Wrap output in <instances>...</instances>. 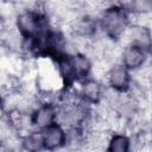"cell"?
Masks as SVG:
<instances>
[{"label":"cell","instance_id":"obj_6","mask_svg":"<svg viewBox=\"0 0 152 152\" xmlns=\"http://www.w3.org/2000/svg\"><path fill=\"white\" fill-rule=\"evenodd\" d=\"M43 135L45 151L53 152L64 147L68 142V132L63 125L55 122L53 125L40 131Z\"/></svg>","mask_w":152,"mask_h":152},{"label":"cell","instance_id":"obj_8","mask_svg":"<svg viewBox=\"0 0 152 152\" xmlns=\"http://www.w3.org/2000/svg\"><path fill=\"white\" fill-rule=\"evenodd\" d=\"M132 139L126 133L116 132L109 135L107 139L106 152H131L132 151Z\"/></svg>","mask_w":152,"mask_h":152},{"label":"cell","instance_id":"obj_1","mask_svg":"<svg viewBox=\"0 0 152 152\" xmlns=\"http://www.w3.org/2000/svg\"><path fill=\"white\" fill-rule=\"evenodd\" d=\"M129 25V14L122 5H109L101 11L97 26L103 34L112 39L119 40L126 32Z\"/></svg>","mask_w":152,"mask_h":152},{"label":"cell","instance_id":"obj_5","mask_svg":"<svg viewBox=\"0 0 152 152\" xmlns=\"http://www.w3.org/2000/svg\"><path fill=\"white\" fill-rule=\"evenodd\" d=\"M148 51L138 44L128 43L121 52V63L128 71H139L147 61Z\"/></svg>","mask_w":152,"mask_h":152},{"label":"cell","instance_id":"obj_10","mask_svg":"<svg viewBox=\"0 0 152 152\" xmlns=\"http://www.w3.org/2000/svg\"><path fill=\"white\" fill-rule=\"evenodd\" d=\"M7 114V107H6V100L5 97L0 94V120H2L5 118V115Z\"/></svg>","mask_w":152,"mask_h":152},{"label":"cell","instance_id":"obj_4","mask_svg":"<svg viewBox=\"0 0 152 152\" xmlns=\"http://www.w3.org/2000/svg\"><path fill=\"white\" fill-rule=\"evenodd\" d=\"M107 84L118 94H125L132 88V74L122 64H114L107 71Z\"/></svg>","mask_w":152,"mask_h":152},{"label":"cell","instance_id":"obj_3","mask_svg":"<svg viewBox=\"0 0 152 152\" xmlns=\"http://www.w3.org/2000/svg\"><path fill=\"white\" fill-rule=\"evenodd\" d=\"M28 115L30 125L38 131H43L46 127L57 122L58 108L52 102L44 101L43 103L38 104L34 109H32Z\"/></svg>","mask_w":152,"mask_h":152},{"label":"cell","instance_id":"obj_7","mask_svg":"<svg viewBox=\"0 0 152 152\" xmlns=\"http://www.w3.org/2000/svg\"><path fill=\"white\" fill-rule=\"evenodd\" d=\"M80 97L84 103L99 104L104 97V89L102 83L94 77H88L81 82Z\"/></svg>","mask_w":152,"mask_h":152},{"label":"cell","instance_id":"obj_11","mask_svg":"<svg viewBox=\"0 0 152 152\" xmlns=\"http://www.w3.org/2000/svg\"><path fill=\"white\" fill-rule=\"evenodd\" d=\"M0 152H13V150L7 142L0 141Z\"/></svg>","mask_w":152,"mask_h":152},{"label":"cell","instance_id":"obj_2","mask_svg":"<svg viewBox=\"0 0 152 152\" xmlns=\"http://www.w3.org/2000/svg\"><path fill=\"white\" fill-rule=\"evenodd\" d=\"M15 27L21 39L32 40L39 38L51 28L46 17L34 8L21 10L15 17Z\"/></svg>","mask_w":152,"mask_h":152},{"label":"cell","instance_id":"obj_9","mask_svg":"<svg viewBox=\"0 0 152 152\" xmlns=\"http://www.w3.org/2000/svg\"><path fill=\"white\" fill-rule=\"evenodd\" d=\"M20 147L24 152H44V141L40 131H31L21 137Z\"/></svg>","mask_w":152,"mask_h":152}]
</instances>
